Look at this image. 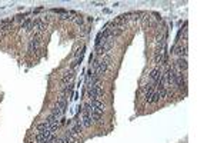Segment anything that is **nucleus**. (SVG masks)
I'll return each mask as SVG.
<instances>
[{"instance_id":"4","label":"nucleus","mask_w":214,"mask_h":143,"mask_svg":"<svg viewBox=\"0 0 214 143\" xmlns=\"http://www.w3.org/2000/svg\"><path fill=\"white\" fill-rule=\"evenodd\" d=\"M90 106H91V109L97 110V112H104V109H106V105L103 103V100L100 99H94V100H90Z\"/></svg>"},{"instance_id":"2","label":"nucleus","mask_w":214,"mask_h":143,"mask_svg":"<svg viewBox=\"0 0 214 143\" xmlns=\"http://www.w3.org/2000/svg\"><path fill=\"white\" fill-rule=\"evenodd\" d=\"M86 93H87V97L90 100H94V99H100L103 96V90L102 87H100V85H94V86H90V87H87V90H86Z\"/></svg>"},{"instance_id":"3","label":"nucleus","mask_w":214,"mask_h":143,"mask_svg":"<svg viewBox=\"0 0 214 143\" xmlns=\"http://www.w3.org/2000/svg\"><path fill=\"white\" fill-rule=\"evenodd\" d=\"M43 33H36L34 36L32 37V42H30V44H29V52L30 53H36L39 50V44H40V39H42Z\"/></svg>"},{"instance_id":"6","label":"nucleus","mask_w":214,"mask_h":143,"mask_svg":"<svg viewBox=\"0 0 214 143\" xmlns=\"http://www.w3.org/2000/svg\"><path fill=\"white\" fill-rule=\"evenodd\" d=\"M13 22H14V20H10V22H3V23L0 24V34H2V36L6 34V33H9L10 30H12Z\"/></svg>"},{"instance_id":"8","label":"nucleus","mask_w":214,"mask_h":143,"mask_svg":"<svg viewBox=\"0 0 214 143\" xmlns=\"http://www.w3.org/2000/svg\"><path fill=\"white\" fill-rule=\"evenodd\" d=\"M71 92H73V85H67L64 87V90H63V97H66V99H69L70 96H71Z\"/></svg>"},{"instance_id":"7","label":"nucleus","mask_w":214,"mask_h":143,"mask_svg":"<svg viewBox=\"0 0 214 143\" xmlns=\"http://www.w3.org/2000/svg\"><path fill=\"white\" fill-rule=\"evenodd\" d=\"M81 126H83V129H87L90 127L91 124H93V122H91V117H90V114H83V117H81Z\"/></svg>"},{"instance_id":"10","label":"nucleus","mask_w":214,"mask_h":143,"mask_svg":"<svg viewBox=\"0 0 214 143\" xmlns=\"http://www.w3.org/2000/svg\"><path fill=\"white\" fill-rule=\"evenodd\" d=\"M76 23H77V24H83V17H81V16H77V19H76Z\"/></svg>"},{"instance_id":"5","label":"nucleus","mask_w":214,"mask_h":143,"mask_svg":"<svg viewBox=\"0 0 214 143\" xmlns=\"http://www.w3.org/2000/svg\"><path fill=\"white\" fill-rule=\"evenodd\" d=\"M73 79H74V70L73 69H69V70L64 73V76L61 77V83L63 85H71V82H73Z\"/></svg>"},{"instance_id":"9","label":"nucleus","mask_w":214,"mask_h":143,"mask_svg":"<svg viewBox=\"0 0 214 143\" xmlns=\"http://www.w3.org/2000/svg\"><path fill=\"white\" fill-rule=\"evenodd\" d=\"M49 129V123L47 122H43V123H39L37 126H36V132H44V130H47Z\"/></svg>"},{"instance_id":"1","label":"nucleus","mask_w":214,"mask_h":143,"mask_svg":"<svg viewBox=\"0 0 214 143\" xmlns=\"http://www.w3.org/2000/svg\"><path fill=\"white\" fill-rule=\"evenodd\" d=\"M113 44H114V39H113V37L106 39L104 42L96 44V53L100 54V56H102V54H107V52L113 47Z\"/></svg>"}]
</instances>
